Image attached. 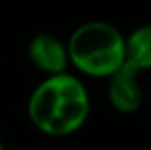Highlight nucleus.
Listing matches in <instances>:
<instances>
[{
    "instance_id": "nucleus-6",
    "label": "nucleus",
    "mask_w": 151,
    "mask_h": 150,
    "mask_svg": "<svg viewBox=\"0 0 151 150\" xmlns=\"http://www.w3.org/2000/svg\"><path fill=\"white\" fill-rule=\"evenodd\" d=\"M0 150H4V145H2V140H0Z\"/></svg>"
},
{
    "instance_id": "nucleus-4",
    "label": "nucleus",
    "mask_w": 151,
    "mask_h": 150,
    "mask_svg": "<svg viewBox=\"0 0 151 150\" xmlns=\"http://www.w3.org/2000/svg\"><path fill=\"white\" fill-rule=\"evenodd\" d=\"M28 57L37 69L47 73L49 76L65 73V67L69 64L67 44L51 34H39L32 39L28 44Z\"/></svg>"
},
{
    "instance_id": "nucleus-1",
    "label": "nucleus",
    "mask_w": 151,
    "mask_h": 150,
    "mask_svg": "<svg viewBox=\"0 0 151 150\" xmlns=\"http://www.w3.org/2000/svg\"><path fill=\"white\" fill-rule=\"evenodd\" d=\"M88 115L90 97L86 87L69 73L44 79L28 101L32 124L47 136H67L79 131Z\"/></svg>"
},
{
    "instance_id": "nucleus-2",
    "label": "nucleus",
    "mask_w": 151,
    "mask_h": 150,
    "mask_svg": "<svg viewBox=\"0 0 151 150\" xmlns=\"http://www.w3.org/2000/svg\"><path fill=\"white\" fill-rule=\"evenodd\" d=\"M67 53L83 74L111 78L125 64V37L111 23L88 21L72 32Z\"/></svg>"
},
{
    "instance_id": "nucleus-3",
    "label": "nucleus",
    "mask_w": 151,
    "mask_h": 150,
    "mask_svg": "<svg viewBox=\"0 0 151 150\" xmlns=\"http://www.w3.org/2000/svg\"><path fill=\"white\" fill-rule=\"evenodd\" d=\"M109 101L116 111L134 113L142 104V88L139 83V71L123 64L109 78Z\"/></svg>"
},
{
    "instance_id": "nucleus-5",
    "label": "nucleus",
    "mask_w": 151,
    "mask_h": 150,
    "mask_svg": "<svg viewBox=\"0 0 151 150\" xmlns=\"http://www.w3.org/2000/svg\"><path fill=\"white\" fill-rule=\"evenodd\" d=\"M125 64L139 73L151 69V25L135 28L125 39Z\"/></svg>"
}]
</instances>
